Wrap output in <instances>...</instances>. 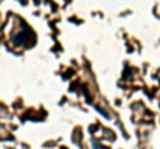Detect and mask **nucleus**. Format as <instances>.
Returning a JSON list of instances; mask_svg holds the SVG:
<instances>
[{
    "instance_id": "f257e3e1",
    "label": "nucleus",
    "mask_w": 160,
    "mask_h": 149,
    "mask_svg": "<svg viewBox=\"0 0 160 149\" xmlns=\"http://www.w3.org/2000/svg\"><path fill=\"white\" fill-rule=\"evenodd\" d=\"M12 42H14V45H17V47L31 45V44L34 42V34H33V31H31L28 27H25V28H22V31H19V33L12 37Z\"/></svg>"
}]
</instances>
